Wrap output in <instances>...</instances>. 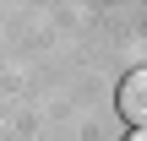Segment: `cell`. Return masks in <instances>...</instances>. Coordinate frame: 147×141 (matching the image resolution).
<instances>
[{"instance_id":"6da1fadb","label":"cell","mask_w":147,"mask_h":141,"mask_svg":"<svg viewBox=\"0 0 147 141\" xmlns=\"http://www.w3.org/2000/svg\"><path fill=\"white\" fill-rule=\"evenodd\" d=\"M120 114H125L136 130H147V71H131V76L120 82Z\"/></svg>"},{"instance_id":"7a4b0ae2","label":"cell","mask_w":147,"mask_h":141,"mask_svg":"<svg viewBox=\"0 0 147 141\" xmlns=\"http://www.w3.org/2000/svg\"><path fill=\"white\" fill-rule=\"evenodd\" d=\"M131 141H147V130H136V136H131Z\"/></svg>"}]
</instances>
